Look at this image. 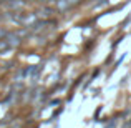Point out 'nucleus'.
I'll list each match as a JSON object with an SVG mask.
<instances>
[{"label": "nucleus", "mask_w": 131, "mask_h": 128, "mask_svg": "<svg viewBox=\"0 0 131 128\" xmlns=\"http://www.w3.org/2000/svg\"><path fill=\"white\" fill-rule=\"evenodd\" d=\"M125 128H131V120H129V122H128V123L125 125Z\"/></svg>", "instance_id": "f257e3e1"}]
</instances>
